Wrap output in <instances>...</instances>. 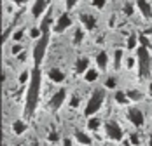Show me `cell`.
<instances>
[{
	"mask_svg": "<svg viewBox=\"0 0 152 146\" xmlns=\"http://www.w3.org/2000/svg\"><path fill=\"white\" fill-rule=\"evenodd\" d=\"M105 104V89H94L93 94L89 96V99L86 103V108H84V115L89 117H96L98 111L103 108Z\"/></svg>",
	"mask_w": 152,
	"mask_h": 146,
	"instance_id": "1",
	"label": "cell"
},
{
	"mask_svg": "<svg viewBox=\"0 0 152 146\" xmlns=\"http://www.w3.org/2000/svg\"><path fill=\"white\" fill-rule=\"evenodd\" d=\"M124 118H126V122H129V125H131L135 131L142 129V127L145 125V113H143L138 106H133V104L126 106Z\"/></svg>",
	"mask_w": 152,
	"mask_h": 146,
	"instance_id": "2",
	"label": "cell"
},
{
	"mask_svg": "<svg viewBox=\"0 0 152 146\" xmlns=\"http://www.w3.org/2000/svg\"><path fill=\"white\" fill-rule=\"evenodd\" d=\"M103 134H105L107 141L119 143V141H122V137H124V129H122V125L117 120L108 118L105 122V127H103Z\"/></svg>",
	"mask_w": 152,
	"mask_h": 146,
	"instance_id": "3",
	"label": "cell"
},
{
	"mask_svg": "<svg viewBox=\"0 0 152 146\" xmlns=\"http://www.w3.org/2000/svg\"><path fill=\"white\" fill-rule=\"evenodd\" d=\"M137 59H138V73L142 78H145L151 73V52L147 47L140 45L137 49Z\"/></svg>",
	"mask_w": 152,
	"mask_h": 146,
	"instance_id": "4",
	"label": "cell"
},
{
	"mask_svg": "<svg viewBox=\"0 0 152 146\" xmlns=\"http://www.w3.org/2000/svg\"><path fill=\"white\" fill-rule=\"evenodd\" d=\"M47 45H49V30H47V31H44V35L37 40L35 49H33V61H35V64H37V66H39V63L42 61L44 54H46Z\"/></svg>",
	"mask_w": 152,
	"mask_h": 146,
	"instance_id": "5",
	"label": "cell"
},
{
	"mask_svg": "<svg viewBox=\"0 0 152 146\" xmlns=\"http://www.w3.org/2000/svg\"><path fill=\"white\" fill-rule=\"evenodd\" d=\"M72 136H74V139H75L77 146H93L94 145V137H93L91 132H88V131L77 129Z\"/></svg>",
	"mask_w": 152,
	"mask_h": 146,
	"instance_id": "6",
	"label": "cell"
},
{
	"mask_svg": "<svg viewBox=\"0 0 152 146\" xmlns=\"http://www.w3.org/2000/svg\"><path fill=\"white\" fill-rule=\"evenodd\" d=\"M103 127H105V122L98 115L96 117H89L86 120V131L91 132V134H100V132L103 131Z\"/></svg>",
	"mask_w": 152,
	"mask_h": 146,
	"instance_id": "7",
	"label": "cell"
},
{
	"mask_svg": "<svg viewBox=\"0 0 152 146\" xmlns=\"http://www.w3.org/2000/svg\"><path fill=\"white\" fill-rule=\"evenodd\" d=\"M65 101H66V90H65V89H60L58 92L53 94V98H51V103H49V104H51V108L56 111V110H60L61 108V104H63Z\"/></svg>",
	"mask_w": 152,
	"mask_h": 146,
	"instance_id": "8",
	"label": "cell"
},
{
	"mask_svg": "<svg viewBox=\"0 0 152 146\" xmlns=\"http://www.w3.org/2000/svg\"><path fill=\"white\" fill-rule=\"evenodd\" d=\"M70 25H72V19H70V16L66 14H61L58 17V21H56V25H54V31L56 33H63L66 28H70Z\"/></svg>",
	"mask_w": 152,
	"mask_h": 146,
	"instance_id": "9",
	"label": "cell"
},
{
	"mask_svg": "<svg viewBox=\"0 0 152 146\" xmlns=\"http://www.w3.org/2000/svg\"><path fill=\"white\" fill-rule=\"evenodd\" d=\"M26 129H28V125H26L25 120H14V122H11V134L16 136V137H19L21 134H25Z\"/></svg>",
	"mask_w": 152,
	"mask_h": 146,
	"instance_id": "10",
	"label": "cell"
},
{
	"mask_svg": "<svg viewBox=\"0 0 152 146\" xmlns=\"http://www.w3.org/2000/svg\"><path fill=\"white\" fill-rule=\"evenodd\" d=\"M79 19H80V25L88 30V31H93V30L96 28V17H94V16H91V14H80V16H79Z\"/></svg>",
	"mask_w": 152,
	"mask_h": 146,
	"instance_id": "11",
	"label": "cell"
},
{
	"mask_svg": "<svg viewBox=\"0 0 152 146\" xmlns=\"http://www.w3.org/2000/svg\"><path fill=\"white\" fill-rule=\"evenodd\" d=\"M137 7H138V11L142 12V16H143L145 19H151L152 17V7H151V4H149L147 0H137Z\"/></svg>",
	"mask_w": 152,
	"mask_h": 146,
	"instance_id": "12",
	"label": "cell"
},
{
	"mask_svg": "<svg viewBox=\"0 0 152 146\" xmlns=\"http://www.w3.org/2000/svg\"><path fill=\"white\" fill-rule=\"evenodd\" d=\"M89 68H91V66H89V59H88V58H84V56H82V58H79L75 61V73H77V75H84Z\"/></svg>",
	"mask_w": 152,
	"mask_h": 146,
	"instance_id": "13",
	"label": "cell"
},
{
	"mask_svg": "<svg viewBox=\"0 0 152 146\" xmlns=\"http://www.w3.org/2000/svg\"><path fill=\"white\" fill-rule=\"evenodd\" d=\"M114 101L117 103L119 106H129L131 101H129V98H128V94H126V90H115V94H114Z\"/></svg>",
	"mask_w": 152,
	"mask_h": 146,
	"instance_id": "14",
	"label": "cell"
},
{
	"mask_svg": "<svg viewBox=\"0 0 152 146\" xmlns=\"http://www.w3.org/2000/svg\"><path fill=\"white\" fill-rule=\"evenodd\" d=\"M126 94H128V98H129L131 103H140V101L145 99V94H143V90H140V89H128Z\"/></svg>",
	"mask_w": 152,
	"mask_h": 146,
	"instance_id": "15",
	"label": "cell"
},
{
	"mask_svg": "<svg viewBox=\"0 0 152 146\" xmlns=\"http://www.w3.org/2000/svg\"><path fill=\"white\" fill-rule=\"evenodd\" d=\"M46 5H47V0H35V4H33V7H31V16H33V17L42 16L44 11H46Z\"/></svg>",
	"mask_w": 152,
	"mask_h": 146,
	"instance_id": "16",
	"label": "cell"
},
{
	"mask_svg": "<svg viewBox=\"0 0 152 146\" xmlns=\"http://www.w3.org/2000/svg\"><path fill=\"white\" fill-rule=\"evenodd\" d=\"M108 66V54L107 52H98L96 54V68L100 72H105Z\"/></svg>",
	"mask_w": 152,
	"mask_h": 146,
	"instance_id": "17",
	"label": "cell"
},
{
	"mask_svg": "<svg viewBox=\"0 0 152 146\" xmlns=\"http://www.w3.org/2000/svg\"><path fill=\"white\" fill-rule=\"evenodd\" d=\"M47 75H49L51 82H54V84H61V82L65 80V73L61 72L60 68H51Z\"/></svg>",
	"mask_w": 152,
	"mask_h": 146,
	"instance_id": "18",
	"label": "cell"
},
{
	"mask_svg": "<svg viewBox=\"0 0 152 146\" xmlns=\"http://www.w3.org/2000/svg\"><path fill=\"white\" fill-rule=\"evenodd\" d=\"M126 137H128V141H129V145L131 146H143V137H142L137 131L129 132Z\"/></svg>",
	"mask_w": 152,
	"mask_h": 146,
	"instance_id": "19",
	"label": "cell"
},
{
	"mask_svg": "<svg viewBox=\"0 0 152 146\" xmlns=\"http://www.w3.org/2000/svg\"><path fill=\"white\" fill-rule=\"evenodd\" d=\"M98 75H100V70H98V68H89L88 72L84 73V80H86L88 84H93V82L98 80Z\"/></svg>",
	"mask_w": 152,
	"mask_h": 146,
	"instance_id": "20",
	"label": "cell"
},
{
	"mask_svg": "<svg viewBox=\"0 0 152 146\" xmlns=\"http://www.w3.org/2000/svg\"><path fill=\"white\" fill-rule=\"evenodd\" d=\"M122 61H124L122 51H121V49L114 51V68H115V70H121V68H122Z\"/></svg>",
	"mask_w": 152,
	"mask_h": 146,
	"instance_id": "21",
	"label": "cell"
},
{
	"mask_svg": "<svg viewBox=\"0 0 152 146\" xmlns=\"http://www.w3.org/2000/svg\"><path fill=\"white\" fill-rule=\"evenodd\" d=\"M138 40H140V37H137V35H129V37H128V42H126V49H128V51L138 49V47H137Z\"/></svg>",
	"mask_w": 152,
	"mask_h": 146,
	"instance_id": "22",
	"label": "cell"
},
{
	"mask_svg": "<svg viewBox=\"0 0 152 146\" xmlns=\"http://www.w3.org/2000/svg\"><path fill=\"white\" fill-rule=\"evenodd\" d=\"M124 64H126V68H128V70H133V68H135V64L138 66V59H137V56H129V58H126Z\"/></svg>",
	"mask_w": 152,
	"mask_h": 146,
	"instance_id": "23",
	"label": "cell"
},
{
	"mask_svg": "<svg viewBox=\"0 0 152 146\" xmlns=\"http://www.w3.org/2000/svg\"><path fill=\"white\" fill-rule=\"evenodd\" d=\"M23 51H25V47H23L21 44H14L12 47H11V54H12V56H19Z\"/></svg>",
	"mask_w": 152,
	"mask_h": 146,
	"instance_id": "24",
	"label": "cell"
},
{
	"mask_svg": "<svg viewBox=\"0 0 152 146\" xmlns=\"http://www.w3.org/2000/svg\"><path fill=\"white\" fill-rule=\"evenodd\" d=\"M82 38H84V31H82L80 28L75 30V35H74V44L79 45L80 42H82Z\"/></svg>",
	"mask_w": 152,
	"mask_h": 146,
	"instance_id": "25",
	"label": "cell"
},
{
	"mask_svg": "<svg viewBox=\"0 0 152 146\" xmlns=\"http://www.w3.org/2000/svg\"><path fill=\"white\" fill-rule=\"evenodd\" d=\"M117 87V82L114 77H107L105 78V89H115Z\"/></svg>",
	"mask_w": 152,
	"mask_h": 146,
	"instance_id": "26",
	"label": "cell"
},
{
	"mask_svg": "<svg viewBox=\"0 0 152 146\" xmlns=\"http://www.w3.org/2000/svg\"><path fill=\"white\" fill-rule=\"evenodd\" d=\"M23 37H25V30H18V31H14V33H12V40H14V42H18V44L23 40Z\"/></svg>",
	"mask_w": 152,
	"mask_h": 146,
	"instance_id": "27",
	"label": "cell"
},
{
	"mask_svg": "<svg viewBox=\"0 0 152 146\" xmlns=\"http://www.w3.org/2000/svg\"><path fill=\"white\" fill-rule=\"evenodd\" d=\"M42 35H44V31H42L40 28H31L30 30V37H31V38H37V40H39Z\"/></svg>",
	"mask_w": 152,
	"mask_h": 146,
	"instance_id": "28",
	"label": "cell"
},
{
	"mask_svg": "<svg viewBox=\"0 0 152 146\" xmlns=\"http://www.w3.org/2000/svg\"><path fill=\"white\" fill-rule=\"evenodd\" d=\"M79 103H80V99H79V96H72V99H70V108H79Z\"/></svg>",
	"mask_w": 152,
	"mask_h": 146,
	"instance_id": "29",
	"label": "cell"
},
{
	"mask_svg": "<svg viewBox=\"0 0 152 146\" xmlns=\"http://www.w3.org/2000/svg\"><path fill=\"white\" fill-rule=\"evenodd\" d=\"M91 2L96 9H103L105 7V0H91Z\"/></svg>",
	"mask_w": 152,
	"mask_h": 146,
	"instance_id": "30",
	"label": "cell"
},
{
	"mask_svg": "<svg viewBox=\"0 0 152 146\" xmlns=\"http://www.w3.org/2000/svg\"><path fill=\"white\" fill-rule=\"evenodd\" d=\"M124 14L126 16L133 14V5H131V4H124Z\"/></svg>",
	"mask_w": 152,
	"mask_h": 146,
	"instance_id": "31",
	"label": "cell"
},
{
	"mask_svg": "<svg viewBox=\"0 0 152 146\" xmlns=\"http://www.w3.org/2000/svg\"><path fill=\"white\" fill-rule=\"evenodd\" d=\"M65 4H66V9H74L77 4V0H65Z\"/></svg>",
	"mask_w": 152,
	"mask_h": 146,
	"instance_id": "32",
	"label": "cell"
},
{
	"mask_svg": "<svg viewBox=\"0 0 152 146\" xmlns=\"http://www.w3.org/2000/svg\"><path fill=\"white\" fill-rule=\"evenodd\" d=\"M14 4H18V5H23V4H26V0H12Z\"/></svg>",
	"mask_w": 152,
	"mask_h": 146,
	"instance_id": "33",
	"label": "cell"
},
{
	"mask_svg": "<svg viewBox=\"0 0 152 146\" xmlns=\"http://www.w3.org/2000/svg\"><path fill=\"white\" fill-rule=\"evenodd\" d=\"M149 92H151V94H152V82H151V84H149Z\"/></svg>",
	"mask_w": 152,
	"mask_h": 146,
	"instance_id": "34",
	"label": "cell"
},
{
	"mask_svg": "<svg viewBox=\"0 0 152 146\" xmlns=\"http://www.w3.org/2000/svg\"><path fill=\"white\" fill-rule=\"evenodd\" d=\"M9 146H19V145H9Z\"/></svg>",
	"mask_w": 152,
	"mask_h": 146,
	"instance_id": "35",
	"label": "cell"
}]
</instances>
